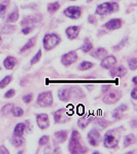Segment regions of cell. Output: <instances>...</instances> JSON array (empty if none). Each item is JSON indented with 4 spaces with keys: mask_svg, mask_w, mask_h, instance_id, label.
Returning a JSON list of instances; mask_svg holds the SVG:
<instances>
[{
    "mask_svg": "<svg viewBox=\"0 0 137 154\" xmlns=\"http://www.w3.org/2000/svg\"><path fill=\"white\" fill-rule=\"evenodd\" d=\"M81 135L78 131L74 130L71 134V137L69 142V150L73 154L86 153L88 149L81 144Z\"/></svg>",
    "mask_w": 137,
    "mask_h": 154,
    "instance_id": "cell-1",
    "label": "cell"
},
{
    "mask_svg": "<svg viewBox=\"0 0 137 154\" xmlns=\"http://www.w3.org/2000/svg\"><path fill=\"white\" fill-rule=\"evenodd\" d=\"M120 134L116 129L110 130L104 134V146L106 148H115L119 142Z\"/></svg>",
    "mask_w": 137,
    "mask_h": 154,
    "instance_id": "cell-2",
    "label": "cell"
},
{
    "mask_svg": "<svg viewBox=\"0 0 137 154\" xmlns=\"http://www.w3.org/2000/svg\"><path fill=\"white\" fill-rule=\"evenodd\" d=\"M119 10V5L117 3H104L101 4L97 7L96 9V14L99 16H104V15H109L113 12H116Z\"/></svg>",
    "mask_w": 137,
    "mask_h": 154,
    "instance_id": "cell-3",
    "label": "cell"
},
{
    "mask_svg": "<svg viewBox=\"0 0 137 154\" xmlns=\"http://www.w3.org/2000/svg\"><path fill=\"white\" fill-rule=\"evenodd\" d=\"M60 38L55 33L45 34L43 39V45L46 51H51L60 43Z\"/></svg>",
    "mask_w": 137,
    "mask_h": 154,
    "instance_id": "cell-4",
    "label": "cell"
},
{
    "mask_svg": "<svg viewBox=\"0 0 137 154\" xmlns=\"http://www.w3.org/2000/svg\"><path fill=\"white\" fill-rule=\"evenodd\" d=\"M52 102H53V98H52V94L50 91L43 92V93L39 94L37 103L39 106L49 107L52 105Z\"/></svg>",
    "mask_w": 137,
    "mask_h": 154,
    "instance_id": "cell-5",
    "label": "cell"
},
{
    "mask_svg": "<svg viewBox=\"0 0 137 154\" xmlns=\"http://www.w3.org/2000/svg\"><path fill=\"white\" fill-rule=\"evenodd\" d=\"M121 97H122V93L119 90H111L104 95L103 98V102L107 105H112L117 103L121 99Z\"/></svg>",
    "mask_w": 137,
    "mask_h": 154,
    "instance_id": "cell-6",
    "label": "cell"
},
{
    "mask_svg": "<svg viewBox=\"0 0 137 154\" xmlns=\"http://www.w3.org/2000/svg\"><path fill=\"white\" fill-rule=\"evenodd\" d=\"M77 57H78V56H77L76 52L72 51H70V52L62 56L61 63L64 66H70V65H71L72 63L76 62Z\"/></svg>",
    "mask_w": 137,
    "mask_h": 154,
    "instance_id": "cell-7",
    "label": "cell"
},
{
    "mask_svg": "<svg viewBox=\"0 0 137 154\" xmlns=\"http://www.w3.org/2000/svg\"><path fill=\"white\" fill-rule=\"evenodd\" d=\"M64 15L70 19H78L82 15V10L78 6H70L64 11Z\"/></svg>",
    "mask_w": 137,
    "mask_h": 154,
    "instance_id": "cell-8",
    "label": "cell"
},
{
    "mask_svg": "<svg viewBox=\"0 0 137 154\" xmlns=\"http://www.w3.org/2000/svg\"><path fill=\"white\" fill-rule=\"evenodd\" d=\"M88 141L91 146H97L100 142V134H99V131L95 128L91 129L88 134Z\"/></svg>",
    "mask_w": 137,
    "mask_h": 154,
    "instance_id": "cell-9",
    "label": "cell"
},
{
    "mask_svg": "<svg viewBox=\"0 0 137 154\" xmlns=\"http://www.w3.org/2000/svg\"><path fill=\"white\" fill-rule=\"evenodd\" d=\"M36 121H37V124H38L39 128H41V129H45L50 125L49 116H48L47 114L41 113V114L37 115V116H36Z\"/></svg>",
    "mask_w": 137,
    "mask_h": 154,
    "instance_id": "cell-10",
    "label": "cell"
},
{
    "mask_svg": "<svg viewBox=\"0 0 137 154\" xmlns=\"http://www.w3.org/2000/svg\"><path fill=\"white\" fill-rule=\"evenodd\" d=\"M127 74V69L125 67L119 65V66L114 67L111 72L110 75L111 76L115 78V77H123Z\"/></svg>",
    "mask_w": 137,
    "mask_h": 154,
    "instance_id": "cell-11",
    "label": "cell"
},
{
    "mask_svg": "<svg viewBox=\"0 0 137 154\" xmlns=\"http://www.w3.org/2000/svg\"><path fill=\"white\" fill-rule=\"evenodd\" d=\"M117 63V58L114 56H108V57H104L103 58V60L101 62L100 65L101 67H103L104 69H110L111 67H112L113 65H115Z\"/></svg>",
    "mask_w": 137,
    "mask_h": 154,
    "instance_id": "cell-12",
    "label": "cell"
},
{
    "mask_svg": "<svg viewBox=\"0 0 137 154\" xmlns=\"http://www.w3.org/2000/svg\"><path fill=\"white\" fill-rule=\"evenodd\" d=\"M104 27L108 30H116L122 27V21L120 19H111L104 24Z\"/></svg>",
    "mask_w": 137,
    "mask_h": 154,
    "instance_id": "cell-13",
    "label": "cell"
},
{
    "mask_svg": "<svg viewBox=\"0 0 137 154\" xmlns=\"http://www.w3.org/2000/svg\"><path fill=\"white\" fill-rule=\"evenodd\" d=\"M80 32V28L77 26H71L66 29V35L70 39H75L77 38Z\"/></svg>",
    "mask_w": 137,
    "mask_h": 154,
    "instance_id": "cell-14",
    "label": "cell"
},
{
    "mask_svg": "<svg viewBox=\"0 0 137 154\" xmlns=\"http://www.w3.org/2000/svg\"><path fill=\"white\" fill-rule=\"evenodd\" d=\"M58 98L60 99L61 101L63 102H67L69 101L70 99V95H71V93H70V90L68 89V88H63V89H60L58 91Z\"/></svg>",
    "mask_w": 137,
    "mask_h": 154,
    "instance_id": "cell-15",
    "label": "cell"
},
{
    "mask_svg": "<svg viewBox=\"0 0 137 154\" xmlns=\"http://www.w3.org/2000/svg\"><path fill=\"white\" fill-rule=\"evenodd\" d=\"M68 134L64 130L58 131L54 134V141L56 143H64L67 140Z\"/></svg>",
    "mask_w": 137,
    "mask_h": 154,
    "instance_id": "cell-16",
    "label": "cell"
},
{
    "mask_svg": "<svg viewBox=\"0 0 137 154\" xmlns=\"http://www.w3.org/2000/svg\"><path fill=\"white\" fill-rule=\"evenodd\" d=\"M17 63V58H15L13 57H7L5 59V61H4L5 68L7 69H13Z\"/></svg>",
    "mask_w": 137,
    "mask_h": 154,
    "instance_id": "cell-17",
    "label": "cell"
},
{
    "mask_svg": "<svg viewBox=\"0 0 137 154\" xmlns=\"http://www.w3.org/2000/svg\"><path fill=\"white\" fill-rule=\"evenodd\" d=\"M128 109V107H127L126 105H119L117 108H116L114 111H113V117L115 118V119H121L122 118V116H123V113L125 111V110Z\"/></svg>",
    "mask_w": 137,
    "mask_h": 154,
    "instance_id": "cell-18",
    "label": "cell"
},
{
    "mask_svg": "<svg viewBox=\"0 0 137 154\" xmlns=\"http://www.w3.org/2000/svg\"><path fill=\"white\" fill-rule=\"evenodd\" d=\"M92 120V117L89 116H84L81 117L79 120H78V126L80 127L81 128H87L88 125L90 123V122Z\"/></svg>",
    "mask_w": 137,
    "mask_h": 154,
    "instance_id": "cell-19",
    "label": "cell"
},
{
    "mask_svg": "<svg viewBox=\"0 0 137 154\" xmlns=\"http://www.w3.org/2000/svg\"><path fill=\"white\" fill-rule=\"evenodd\" d=\"M91 55L93 57H95V58L103 59L104 57L107 55V51L104 49V48H98L97 50H95Z\"/></svg>",
    "mask_w": 137,
    "mask_h": 154,
    "instance_id": "cell-20",
    "label": "cell"
},
{
    "mask_svg": "<svg viewBox=\"0 0 137 154\" xmlns=\"http://www.w3.org/2000/svg\"><path fill=\"white\" fill-rule=\"evenodd\" d=\"M26 128V125L25 123H18L15 127V129H14V136H19V137H22L24 130Z\"/></svg>",
    "mask_w": 137,
    "mask_h": 154,
    "instance_id": "cell-21",
    "label": "cell"
},
{
    "mask_svg": "<svg viewBox=\"0 0 137 154\" xmlns=\"http://www.w3.org/2000/svg\"><path fill=\"white\" fill-rule=\"evenodd\" d=\"M135 141H136V138L135 136L134 135V134H128L125 136L124 138V140H123V146L124 147H128V146H131L133 144L135 143Z\"/></svg>",
    "mask_w": 137,
    "mask_h": 154,
    "instance_id": "cell-22",
    "label": "cell"
},
{
    "mask_svg": "<svg viewBox=\"0 0 137 154\" xmlns=\"http://www.w3.org/2000/svg\"><path fill=\"white\" fill-rule=\"evenodd\" d=\"M9 3H10V0H0V17L3 18L5 16Z\"/></svg>",
    "mask_w": 137,
    "mask_h": 154,
    "instance_id": "cell-23",
    "label": "cell"
},
{
    "mask_svg": "<svg viewBox=\"0 0 137 154\" xmlns=\"http://www.w3.org/2000/svg\"><path fill=\"white\" fill-rule=\"evenodd\" d=\"M36 43V37H33V38H31L28 41H27V43L24 45V46L22 47L21 51H20V52H24V51H26L27 50H29L30 48H32L34 46V45Z\"/></svg>",
    "mask_w": 137,
    "mask_h": 154,
    "instance_id": "cell-24",
    "label": "cell"
},
{
    "mask_svg": "<svg viewBox=\"0 0 137 154\" xmlns=\"http://www.w3.org/2000/svg\"><path fill=\"white\" fill-rule=\"evenodd\" d=\"M19 18V12L17 11V9H16L13 12H11V14L9 15V17L7 18V22H11V23H14L18 20Z\"/></svg>",
    "mask_w": 137,
    "mask_h": 154,
    "instance_id": "cell-25",
    "label": "cell"
},
{
    "mask_svg": "<svg viewBox=\"0 0 137 154\" xmlns=\"http://www.w3.org/2000/svg\"><path fill=\"white\" fill-rule=\"evenodd\" d=\"M23 139L22 137H19V136H15L11 139V144L16 146V147H19L21 146L22 144H23Z\"/></svg>",
    "mask_w": 137,
    "mask_h": 154,
    "instance_id": "cell-26",
    "label": "cell"
},
{
    "mask_svg": "<svg viewBox=\"0 0 137 154\" xmlns=\"http://www.w3.org/2000/svg\"><path fill=\"white\" fill-rule=\"evenodd\" d=\"M59 8H60V5L58 2H55V3H51V4L48 5V6H47V11H49L50 13H54Z\"/></svg>",
    "mask_w": 137,
    "mask_h": 154,
    "instance_id": "cell-27",
    "label": "cell"
},
{
    "mask_svg": "<svg viewBox=\"0 0 137 154\" xmlns=\"http://www.w3.org/2000/svg\"><path fill=\"white\" fill-rule=\"evenodd\" d=\"M93 63L91 62H82L79 65V69L80 70H88L89 69L93 68Z\"/></svg>",
    "mask_w": 137,
    "mask_h": 154,
    "instance_id": "cell-28",
    "label": "cell"
},
{
    "mask_svg": "<svg viewBox=\"0 0 137 154\" xmlns=\"http://www.w3.org/2000/svg\"><path fill=\"white\" fill-rule=\"evenodd\" d=\"M11 113H12V115L14 116H17V117H20V116H23V110H22V108H20V107H13L12 108V110L11 111Z\"/></svg>",
    "mask_w": 137,
    "mask_h": 154,
    "instance_id": "cell-29",
    "label": "cell"
},
{
    "mask_svg": "<svg viewBox=\"0 0 137 154\" xmlns=\"http://www.w3.org/2000/svg\"><path fill=\"white\" fill-rule=\"evenodd\" d=\"M64 111V109H60V110H57L56 112L54 113V122H57V123H58V122H60L61 119H62V115H63V112Z\"/></svg>",
    "mask_w": 137,
    "mask_h": 154,
    "instance_id": "cell-30",
    "label": "cell"
},
{
    "mask_svg": "<svg viewBox=\"0 0 137 154\" xmlns=\"http://www.w3.org/2000/svg\"><path fill=\"white\" fill-rule=\"evenodd\" d=\"M14 106H15V105H13V104H7V105H5V106H3V108H2V110H1L2 114H3V115H7V114H9Z\"/></svg>",
    "mask_w": 137,
    "mask_h": 154,
    "instance_id": "cell-31",
    "label": "cell"
},
{
    "mask_svg": "<svg viewBox=\"0 0 137 154\" xmlns=\"http://www.w3.org/2000/svg\"><path fill=\"white\" fill-rule=\"evenodd\" d=\"M11 75H7L2 81H0V88H5L11 82Z\"/></svg>",
    "mask_w": 137,
    "mask_h": 154,
    "instance_id": "cell-32",
    "label": "cell"
},
{
    "mask_svg": "<svg viewBox=\"0 0 137 154\" xmlns=\"http://www.w3.org/2000/svg\"><path fill=\"white\" fill-rule=\"evenodd\" d=\"M128 64L129 67L131 70H135L137 69V61L136 57H132L128 61Z\"/></svg>",
    "mask_w": 137,
    "mask_h": 154,
    "instance_id": "cell-33",
    "label": "cell"
},
{
    "mask_svg": "<svg viewBox=\"0 0 137 154\" xmlns=\"http://www.w3.org/2000/svg\"><path fill=\"white\" fill-rule=\"evenodd\" d=\"M92 48H93V45H92V43L89 42L88 40H86L81 49H82V51H84V52H88L89 51L92 50Z\"/></svg>",
    "mask_w": 137,
    "mask_h": 154,
    "instance_id": "cell-34",
    "label": "cell"
},
{
    "mask_svg": "<svg viewBox=\"0 0 137 154\" xmlns=\"http://www.w3.org/2000/svg\"><path fill=\"white\" fill-rule=\"evenodd\" d=\"M127 42H128V38H125L124 39H123L119 44L117 45L116 46H114V47H113V50H114L115 51H119V50L122 49L123 47H124V46H125V45L127 44Z\"/></svg>",
    "mask_w": 137,
    "mask_h": 154,
    "instance_id": "cell-35",
    "label": "cell"
},
{
    "mask_svg": "<svg viewBox=\"0 0 137 154\" xmlns=\"http://www.w3.org/2000/svg\"><path fill=\"white\" fill-rule=\"evenodd\" d=\"M41 56H42V51H41V50H39L37 54L32 58V60H31V64H34V63H38L39 61L40 60V58H41Z\"/></svg>",
    "mask_w": 137,
    "mask_h": 154,
    "instance_id": "cell-36",
    "label": "cell"
},
{
    "mask_svg": "<svg viewBox=\"0 0 137 154\" xmlns=\"http://www.w3.org/2000/svg\"><path fill=\"white\" fill-rule=\"evenodd\" d=\"M48 141H49V137L47 135H44L39 139V146H45L48 143Z\"/></svg>",
    "mask_w": 137,
    "mask_h": 154,
    "instance_id": "cell-37",
    "label": "cell"
},
{
    "mask_svg": "<svg viewBox=\"0 0 137 154\" xmlns=\"http://www.w3.org/2000/svg\"><path fill=\"white\" fill-rule=\"evenodd\" d=\"M23 101L26 103V104H29L31 101H32V99H33V95L31 94H26L25 96H23Z\"/></svg>",
    "mask_w": 137,
    "mask_h": 154,
    "instance_id": "cell-38",
    "label": "cell"
},
{
    "mask_svg": "<svg viewBox=\"0 0 137 154\" xmlns=\"http://www.w3.org/2000/svg\"><path fill=\"white\" fill-rule=\"evenodd\" d=\"M15 30V28L13 26H10V25H6L5 28H3V33H10L13 32Z\"/></svg>",
    "mask_w": 137,
    "mask_h": 154,
    "instance_id": "cell-39",
    "label": "cell"
},
{
    "mask_svg": "<svg viewBox=\"0 0 137 154\" xmlns=\"http://www.w3.org/2000/svg\"><path fill=\"white\" fill-rule=\"evenodd\" d=\"M16 94V92H15V90H13V89H11V90H9L5 94V98L6 99H10V98H12L14 95Z\"/></svg>",
    "mask_w": 137,
    "mask_h": 154,
    "instance_id": "cell-40",
    "label": "cell"
},
{
    "mask_svg": "<svg viewBox=\"0 0 137 154\" xmlns=\"http://www.w3.org/2000/svg\"><path fill=\"white\" fill-rule=\"evenodd\" d=\"M22 32L24 34H28V33L32 32V28H30V27H25V28H22Z\"/></svg>",
    "mask_w": 137,
    "mask_h": 154,
    "instance_id": "cell-41",
    "label": "cell"
},
{
    "mask_svg": "<svg viewBox=\"0 0 137 154\" xmlns=\"http://www.w3.org/2000/svg\"><path fill=\"white\" fill-rule=\"evenodd\" d=\"M0 153L1 154H9V151L5 148V146H0Z\"/></svg>",
    "mask_w": 137,
    "mask_h": 154,
    "instance_id": "cell-42",
    "label": "cell"
},
{
    "mask_svg": "<svg viewBox=\"0 0 137 154\" xmlns=\"http://www.w3.org/2000/svg\"><path fill=\"white\" fill-rule=\"evenodd\" d=\"M88 22H90L91 24H95L96 22H97V20H96V18L93 16H89L88 17Z\"/></svg>",
    "mask_w": 137,
    "mask_h": 154,
    "instance_id": "cell-43",
    "label": "cell"
},
{
    "mask_svg": "<svg viewBox=\"0 0 137 154\" xmlns=\"http://www.w3.org/2000/svg\"><path fill=\"white\" fill-rule=\"evenodd\" d=\"M131 97L134 99H137V88H135L134 89H133V90H132Z\"/></svg>",
    "mask_w": 137,
    "mask_h": 154,
    "instance_id": "cell-44",
    "label": "cell"
},
{
    "mask_svg": "<svg viewBox=\"0 0 137 154\" xmlns=\"http://www.w3.org/2000/svg\"><path fill=\"white\" fill-rule=\"evenodd\" d=\"M110 89V85H104L102 87V91H103V93H106V92H108V90Z\"/></svg>",
    "mask_w": 137,
    "mask_h": 154,
    "instance_id": "cell-45",
    "label": "cell"
},
{
    "mask_svg": "<svg viewBox=\"0 0 137 154\" xmlns=\"http://www.w3.org/2000/svg\"><path fill=\"white\" fill-rule=\"evenodd\" d=\"M136 79H137L136 76H135L134 78H133V82H134V84H135V85H136V84H137V83H136Z\"/></svg>",
    "mask_w": 137,
    "mask_h": 154,
    "instance_id": "cell-46",
    "label": "cell"
},
{
    "mask_svg": "<svg viewBox=\"0 0 137 154\" xmlns=\"http://www.w3.org/2000/svg\"><path fill=\"white\" fill-rule=\"evenodd\" d=\"M87 1H88V3H89V2H92V1H93V0H87Z\"/></svg>",
    "mask_w": 137,
    "mask_h": 154,
    "instance_id": "cell-47",
    "label": "cell"
},
{
    "mask_svg": "<svg viewBox=\"0 0 137 154\" xmlns=\"http://www.w3.org/2000/svg\"><path fill=\"white\" fill-rule=\"evenodd\" d=\"M1 42H2V39H1V37H0V44H1Z\"/></svg>",
    "mask_w": 137,
    "mask_h": 154,
    "instance_id": "cell-48",
    "label": "cell"
},
{
    "mask_svg": "<svg viewBox=\"0 0 137 154\" xmlns=\"http://www.w3.org/2000/svg\"><path fill=\"white\" fill-rule=\"evenodd\" d=\"M71 1H76V0H71Z\"/></svg>",
    "mask_w": 137,
    "mask_h": 154,
    "instance_id": "cell-49",
    "label": "cell"
},
{
    "mask_svg": "<svg viewBox=\"0 0 137 154\" xmlns=\"http://www.w3.org/2000/svg\"><path fill=\"white\" fill-rule=\"evenodd\" d=\"M0 70H1V67H0Z\"/></svg>",
    "mask_w": 137,
    "mask_h": 154,
    "instance_id": "cell-50",
    "label": "cell"
}]
</instances>
